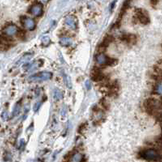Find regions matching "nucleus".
I'll use <instances>...</instances> for the list:
<instances>
[{
    "label": "nucleus",
    "instance_id": "8",
    "mask_svg": "<svg viewBox=\"0 0 162 162\" xmlns=\"http://www.w3.org/2000/svg\"><path fill=\"white\" fill-rule=\"evenodd\" d=\"M65 23L67 26L71 28L72 29H76V26H77V24H76V20H75V17L72 16H67L66 19H65Z\"/></svg>",
    "mask_w": 162,
    "mask_h": 162
},
{
    "label": "nucleus",
    "instance_id": "4",
    "mask_svg": "<svg viewBox=\"0 0 162 162\" xmlns=\"http://www.w3.org/2000/svg\"><path fill=\"white\" fill-rule=\"evenodd\" d=\"M18 27L16 26V24H11L4 28L3 33H4L6 36H8V37H12V36H15V35L18 32Z\"/></svg>",
    "mask_w": 162,
    "mask_h": 162
},
{
    "label": "nucleus",
    "instance_id": "2",
    "mask_svg": "<svg viewBox=\"0 0 162 162\" xmlns=\"http://www.w3.org/2000/svg\"><path fill=\"white\" fill-rule=\"evenodd\" d=\"M141 157L148 160H158L161 158L159 152L154 149H145L141 151Z\"/></svg>",
    "mask_w": 162,
    "mask_h": 162
},
{
    "label": "nucleus",
    "instance_id": "6",
    "mask_svg": "<svg viewBox=\"0 0 162 162\" xmlns=\"http://www.w3.org/2000/svg\"><path fill=\"white\" fill-rule=\"evenodd\" d=\"M29 12L35 16H41V14H42L43 12L42 5L39 3H34V4L32 5V7L30 8Z\"/></svg>",
    "mask_w": 162,
    "mask_h": 162
},
{
    "label": "nucleus",
    "instance_id": "13",
    "mask_svg": "<svg viewBox=\"0 0 162 162\" xmlns=\"http://www.w3.org/2000/svg\"><path fill=\"white\" fill-rule=\"evenodd\" d=\"M31 56H32V54H26V55H24L23 58H21V59H20L17 63H16V66H19L20 64L23 63H24L25 61H28L29 59L31 58Z\"/></svg>",
    "mask_w": 162,
    "mask_h": 162
},
{
    "label": "nucleus",
    "instance_id": "11",
    "mask_svg": "<svg viewBox=\"0 0 162 162\" xmlns=\"http://www.w3.org/2000/svg\"><path fill=\"white\" fill-rule=\"evenodd\" d=\"M137 16H138L139 20L142 23L147 24V23L148 22L149 20L148 17V16H147L145 13H144V12H140V13L137 14Z\"/></svg>",
    "mask_w": 162,
    "mask_h": 162
},
{
    "label": "nucleus",
    "instance_id": "5",
    "mask_svg": "<svg viewBox=\"0 0 162 162\" xmlns=\"http://www.w3.org/2000/svg\"><path fill=\"white\" fill-rule=\"evenodd\" d=\"M22 24L24 28L28 30H33L36 27V22L33 19L30 17H23Z\"/></svg>",
    "mask_w": 162,
    "mask_h": 162
},
{
    "label": "nucleus",
    "instance_id": "10",
    "mask_svg": "<svg viewBox=\"0 0 162 162\" xmlns=\"http://www.w3.org/2000/svg\"><path fill=\"white\" fill-rule=\"evenodd\" d=\"M83 155L80 152H75L72 155V158L70 160V162H81L83 160Z\"/></svg>",
    "mask_w": 162,
    "mask_h": 162
},
{
    "label": "nucleus",
    "instance_id": "16",
    "mask_svg": "<svg viewBox=\"0 0 162 162\" xmlns=\"http://www.w3.org/2000/svg\"><path fill=\"white\" fill-rule=\"evenodd\" d=\"M42 44L44 45H48L50 43V37H42Z\"/></svg>",
    "mask_w": 162,
    "mask_h": 162
},
{
    "label": "nucleus",
    "instance_id": "3",
    "mask_svg": "<svg viewBox=\"0 0 162 162\" xmlns=\"http://www.w3.org/2000/svg\"><path fill=\"white\" fill-rule=\"evenodd\" d=\"M145 105L148 108V109L151 110V111H157L162 108V102L157 99H148L146 101Z\"/></svg>",
    "mask_w": 162,
    "mask_h": 162
},
{
    "label": "nucleus",
    "instance_id": "14",
    "mask_svg": "<svg viewBox=\"0 0 162 162\" xmlns=\"http://www.w3.org/2000/svg\"><path fill=\"white\" fill-rule=\"evenodd\" d=\"M53 97L55 100H60L63 97V94L59 90H54L53 92Z\"/></svg>",
    "mask_w": 162,
    "mask_h": 162
},
{
    "label": "nucleus",
    "instance_id": "15",
    "mask_svg": "<svg viewBox=\"0 0 162 162\" xmlns=\"http://www.w3.org/2000/svg\"><path fill=\"white\" fill-rule=\"evenodd\" d=\"M20 105L19 104H16V105L14 106L13 112H12V116H13V117L16 116V115L20 113Z\"/></svg>",
    "mask_w": 162,
    "mask_h": 162
},
{
    "label": "nucleus",
    "instance_id": "20",
    "mask_svg": "<svg viewBox=\"0 0 162 162\" xmlns=\"http://www.w3.org/2000/svg\"><path fill=\"white\" fill-rule=\"evenodd\" d=\"M29 162H41V160H40L35 159V160H29Z\"/></svg>",
    "mask_w": 162,
    "mask_h": 162
},
{
    "label": "nucleus",
    "instance_id": "9",
    "mask_svg": "<svg viewBox=\"0 0 162 162\" xmlns=\"http://www.w3.org/2000/svg\"><path fill=\"white\" fill-rule=\"evenodd\" d=\"M59 43L63 46H68L72 44V40L68 37H62L59 40Z\"/></svg>",
    "mask_w": 162,
    "mask_h": 162
},
{
    "label": "nucleus",
    "instance_id": "1",
    "mask_svg": "<svg viewBox=\"0 0 162 162\" xmlns=\"http://www.w3.org/2000/svg\"><path fill=\"white\" fill-rule=\"evenodd\" d=\"M53 76L52 73L50 72H41L37 74L32 75L29 78V80L30 82H41L45 80H50Z\"/></svg>",
    "mask_w": 162,
    "mask_h": 162
},
{
    "label": "nucleus",
    "instance_id": "7",
    "mask_svg": "<svg viewBox=\"0 0 162 162\" xmlns=\"http://www.w3.org/2000/svg\"><path fill=\"white\" fill-rule=\"evenodd\" d=\"M96 61L100 65H107L111 63V59H109L105 53H101L96 56Z\"/></svg>",
    "mask_w": 162,
    "mask_h": 162
},
{
    "label": "nucleus",
    "instance_id": "12",
    "mask_svg": "<svg viewBox=\"0 0 162 162\" xmlns=\"http://www.w3.org/2000/svg\"><path fill=\"white\" fill-rule=\"evenodd\" d=\"M155 92L160 95V96H162V80L159 81L156 84V87H155Z\"/></svg>",
    "mask_w": 162,
    "mask_h": 162
},
{
    "label": "nucleus",
    "instance_id": "18",
    "mask_svg": "<svg viewBox=\"0 0 162 162\" xmlns=\"http://www.w3.org/2000/svg\"><path fill=\"white\" fill-rule=\"evenodd\" d=\"M85 85H86V87H87V88H88V89H90L91 85H90V82H89L88 80H87V81H86V83H85Z\"/></svg>",
    "mask_w": 162,
    "mask_h": 162
},
{
    "label": "nucleus",
    "instance_id": "17",
    "mask_svg": "<svg viewBox=\"0 0 162 162\" xmlns=\"http://www.w3.org/2000/svg\"><path fill=\"white\" fill-rule=\"evenodd\" d=\"M2 117H3V120H7L8 118V113H7V112L6 111H4L3 113V114H2Z\"/></svg>",
    "mask_w": 162,
    "mask_h": 162
},
{
    "label": "nucleus",
    "instance_id": "19",
    "mask_svg": "<svg viewBox=\"0 0 162 162\" xmlns=\"http://www.w3.org/2000/svg\"><path fill=\"white\" fill-rule=\"evenodd\" d=\"M41 105V103L39 102V103H37V105L34 106V111H37V109H39V107H40Z\"/></svg>",
    "mask_w": 162,
    "mask_h": 162
}]
</instances>
